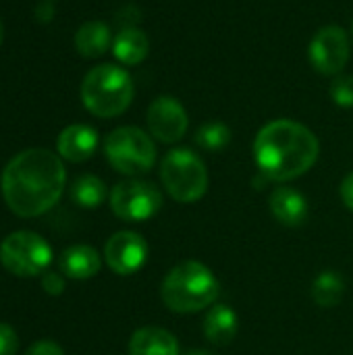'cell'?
<instances>
[{
    "label": "cell",
    "mask_w": 353,
    "mask_h": 355,
    "mask_svg": "<svg viewBox=\"0 0 353 355\" xmlns=\"http://www.w3.org/2000/svg\"><path fill=\"white\" fill-rule=\"evenodd\" d=\"M67 185L62 158L44 148L19 152L2 171L0 189L8 210L21 218H35L60 200Z\"/></svg>",
    "instance_id": "obj_1"
},
{
    "label": "cell",
    "mask_w": 353,
    "mask_h": 355,
    "mask_svg": "<svg viewBox=\"0 0 353 355\" xmlns=\"http://www.w3.org/2000/svg\"><path fill=\"white\" fill-rule=\"evenodd\" d=\"M320 144L302 123L279 119L264 125L254 139V160L270 181H291L308 173L318 160Z\"/></svg>",
    "instance_id": "obj_2"
},
{
    "label": "cell",
    "mask_w": 353,
    "mask_h": 355,
    "mask_svg": "<svg viewBox=\"0 0 353 355\" xmlns=\"http://www.w3.org/2000/svg\"><path fill=\"white\" fill-rule=\"evenodd\" d=\"M221 283L202 262L187 260L177 264L162 281L160 295L169 310L179 314L200 312L216 302Z\"/></svg>",
    "instance_id": "obj_3"
},
{
    "label": "cell",
    "mask_w": 353,
    "mask_h": 355,
    "mask_svg": "<svg viewBox=\"0 0 353 355\" xmlns=\"http://www.w3.org/2000/svg\"><path fill=\"white\" fill-rule=\"evenodd\" d=\"M133 79L119 64H98L81 81V102L87 112L100 119L123 114L133 102Z\"/></svg>",
    "instance_id": "obj_4"
},
{
    "label": "cell",
    "mask_w": 353,
    "mask_h": 355,
    "mask_svg": "<svg viewBox=\"0 0 353 355\" xmlns=\"http://www.w3.org/2000/svg\"><path fill=\"white\" fill-rule=\"evenodd\" d=\"M160 179L169 196L181 204L198 202L208 189L206 164L187 148H175L162 158Z\"/></svg>",
    "instance_id": "obj_5"
},
{
    "label": "cell",
    "mask_w": 353,
    "mask_h": 355,
    "mask_svg": "<svg viewBox=\"0 0 353 355\" xmlns=\"http://www.w3.org/2000/svg\"><path fill=\"white\" fill-rule=\"evenodd\" d=\"M106 160L114 171L127 177L148 173L156 162V146L139 127H119L104 139Z\"/></svg>",
    "instance_id": "obj_6"
},
{
    "label": "cell",
    "mask_w": 353,
    "mask_h": 355,
    "mask_svg": "<svg viewBox=\"0 0 353 355\" xmlns=\"http://www.w3.org/2000/svg\"><path fill=\"white\" fill-rule=\"evenodd\" d=\"M52 262V248L33 231H15L0 243V264L15 277L44 275Z\"/></svg>",
    "instance_id": "obj_7"
},
{
    "label": "cell",
    "mask_w": 353,
    "mask_h": 355,
    "mask_svg": "<svg viewBox=\"0 0 353 355\" xmlns=\"http://www.w3.org/2000/svg\"><path fill=\"white\" fill-rule=\"evenodd\" d=\"M110 208L121 220L141 223L158 214L162 208V193L150 181H121L110 191Z\"/></svg>",
    "instance_id": "obj_8"
},
{
    "label": "cell",
    "mask_w": 353,
    "mask_h": 355,
    "mask_svg": "<svg viewBox=\"0 0 353 355\" xmlns=\"http://www.w3.org/2000/svg\"><path fill=\"white\" fill-rule=\"evenodd\" d=\"M308 56L322 75H339L350 60V35L339 25L322 27L310 42Z\"/></svg>",
    "instance_id": "obj_9"
},
{
    "label": "cell",
    "mask_w": 353,
    "mask_h": 355,
    "mask_svg": "<svg viewBox=\"0 0 353 355\" xmlns=\"http://www.w3.org/2000/svg\"><path fill=\"white\" fill-rule=\"evenodd\" d=\"M148 258V243L135 231H119L104 245V260L108 268L121 277L137 272Z\"/></svg>",
    "instance_id": "obj_10"
},
{
    "label": "cell",
    "mask_w": 353,
    "mask_h": 355,
    "mask_svg": "<svg viewBox=\"0 0 353 355\" xmlns=\"http://www.w3.org/2000/svg\"><path fill=\"white\" fill-rule=\"evenodd\" d=\"M187 125V112L173 96H158L148 108V129L162 144H177L185 135Z\"/></svg>",
    "instance_id": "obj_11"
},
{
    "label": "cell",
    "mask_w": 353,
    "mask_h": 355,
    "mask_svg": "<svg viewBox=\"0 0 353 355\" xmlns=\"http://www.w3.org/2000/svg\"><path fill=\"white\" fill-rule=\"evenodd\" d=\"M98 133L89 125H69L60 131L56 139V152L62 160L69 162H85L98 150Z\"/></svg>",
    "instance_id": "obj_12"
},
{
    "label": "cell",
    "mask_w": 353,
    "mask_h": 355,
    "mask_svg": "<svg viewBox=\"0 0 353 355\" xmlns=\"http://www.w3.org/2000/svg\"><path fill=\"white\" fill-rule=\"evenodd\" d=\"M273 216L285 227H300L308 218V202L295 187H277L268 198Z\"/></svg>",
    "instance_id": "obj_13"
},
{
    "label": "cell",
    "mask_w": 353,
    "mask_h": 355,
    "mask_svg": "<svg viewBox=\"0 0 353 355\" xmlns=\"http://www.w3.org/2000/svg\"><path fill=\"white\" fill-rule=\"evenodd\" d=\"M58 266L64 277L75 281H85L100 272L102 260L100 254L89 245H71L60 254Z\"/></svg>",
    "instance_id": "obj_14"
},
{
    "label": "cell",
    "mask_w": 353,
    "mask_h": 355,
    "mask_svg": "<svg viewBox=\"0 0 353 355\" xmlns=\"http://www.w3.org/2000/svg\"><path fill=\"white\" fill-rule=\"evenodd\" d=\"M112 54L121 64L135 67L150 54V40L139 27H123L112 40Z\"/></svg>",
    "instance_id": "obj_15"
},
{
    "label": "cell",
    "mask_w": 353,
    "mask_h": 355,
    "mask_svg": "<svg viewBox=\"0 0 353 355\" xmlns=\"http://www.w3.org/2000/svg\"><path fill=\"white\" fill-rule=\"evenodd\" d=\"M129 355H179V343L169 331L146 327L133 333L129 341Z\"/></svg>",
    "instance_id": "obj_16"
},
{
    "label": "cell",
    "mask_w": 353,
    "mask_h": 355,
    "mask_svg": "<svg viewBox=\"0 0 353 355\" xmlns=\"http://www.w3.org/2000/svg\"><path fill=\"white\" fill-rule=\"evenodd\" d=\"M75 50L85 58H98L112 48L110 27L102 21H85L75 31Z\"/></svg>",
    "instance_id": "obj_17"
},
{
    "label": "cell",
    "mask_w": 353,
    "mask_h": 355,
    "mask_svg": "<svg viewBox=\"0 0 353 355\" xmlns=\"http://www.w3.org/2000/svg\"><path fill=\"white\" fill-rule=\"evenodd\" d=\"M204 335L214 345H229L237 335V314L229 306H214L206 314Z\"/></svg>",
    "instance_id": "obj_18"
},
{
    "label": "cell",
    "mask_w": 353,
    "mask_h": 355,
    "mask_svg": "<svg viewBox=\"0 0 353 355\" xmlns=\"http://www.w3.org/2000/svg\"><path fill=\"white\" fill-rule=\"evenodd\" d=\"M71 200L81 208L94 210L106 200V185L96 175H81L71 185Z\"/></svg>",
    "instance_id": "obj_19"
},
{
    "label": "cell",
    "mask_w": 353,
    "mask_h": 355,
    "mask_svg": "<svg viewBox=\"0 0 353 355\" xmlns=\"http://www.w3.org/2000/svg\"><path fill=\"white\" fill-rule=\"evenodd\" d=\"M345 293V283L339 272L325 270L312 283V297L320 308H335L341 304Z\"/></svg>",
    "instance_id": "obj_20"
},
{
    "label": "cell",
    "mask_w": 353,
    "mask_h": 355,
    "mask_svg": "<svg viewBox=\"0 0 353 355\" xmlns=\"http://www.w3.org/2000/svg\"><path fill=\"white\" fill-rule=\"evenodd\" d=\"M196 144L208 152L225 150L231 144V129L221 121H210L202 125L196 133Z\"/></svg>",
    "instance_id": "obj_21"
},
{
    "label": "cell",
    "mask_w": 353,
    "mask_h": 355,
    "mask_svg": "<svg viewBox=\"0 0 353 355\" xmlns=\"http://www.w3.org/2000/svg\"><path fill=\"white\" fill-rule=\"evenodd\" d=\"M331 98L341 108H353V77L352 75H339L331 83Z\"/></svg>",
    "instance_id": "obj_22"
},
{
    "label": "cell",
    "mask_w": 353,
    "mask_h": 355,
    "mask_svg": "<svg viewBox=\"0 0 353 355\" xmlns=\"http://www.w3.org/2000/svg\"><path fill=\"white\" fill-rule=\"evenodd\" d=\"M19 352V337L12 327L0 322V355H17Z\"/></svg>",
    "instance_id": "obj_23"
},
{
    "label": "cell",
    "mask_w": 353,
    "mask_h": 355,
    "mask_svg": "<svg viewBox=\"0 0 353 355\" xmlns=\"http://www.w3.org/2000/svg\"><path fill=\"white\" fill-rule=\"evenodd\" d=\"M42 289L48 295H60L64 291V279L58 272H44L42 275Z\"/></svg>",
    "instance_id": "obj_24"
},
{
    "label": "cell",
    "mask_w": 353,
    "mask_h": 355,
    "mask_svg": "<svg viewBox=\"0 0 353 355\" xmlns=\"http://www.w3.org/2000/svg\"><path fill=\"white\" fill-rule=\"evenodd\" d=\"M25 355H64V352L54 341H37L27 349Z\"/></svg>",
    "instance_id": "obj_25"
},
{
    "label": "cell",
    "mask_w": 353,
    "mask_h": 355,
    "mask_svg": "<svg viewBox=\"0 0 353 355\" xmlns=\"http://www.w3.org/2000/svg\"><path fill=\"white\" fill-rule=\"evenodd\" d=\"M52 17H54L52 0H42V2H37V6H35V19H37L40 23H48V21H52Z\"/></svg>",
    "instance_id": "obj_26"
},
{
    "label": "cell",
    "mask_w": 353,
    "mask_h": 355,
    "mask_svg": "<svg viewBox=\"0 0 353 355\" xmlns=\"http://www.w3.org/2000/svg\"><path fill=\"white\" fill-rule=\"evenodd\" d=\"M341 200L353 212V173H350L341 183Z\"/></svg>",
    "instance_id": "obj_27"
},
{
    "label": "cell",
    "mask_w": 353,
    "mask_h": 355,
    "mask_svg": "<svg viewBox=\"0 0 353 355\" xmlns=\"http://www.w3.org/2000/svg\"><path fill=\"white\" fill-rule=\"evenodd\" d=\"M185 355H216V354H212V352H206V349H191V352H187Z\"/></svg>",
    "instance_id": "obj_28"
},
{
    "label": "cell",
    "mask_w": 353,
    "mask_h": 355,
    "mask_svg": "<svg viewBox=\"0 0 353 355\" xmlns=\"http://www.w3.org/2000/svg\"><path fill=\"white\" fill-rule=\"evenodd\" d=\"M2 40H4V25H2V21H0V46H2Z\"/></svg>",
    "instance_id": "obj_29"
},
{
    "label": "cell",
    "mask_w": 353,
    "mask_h": 355,
    "mask_svg": "<svg viewBox=\"0 0 353 355\" xmlns=\"http://www.w3.org/2000/svg\"><path fill=\"white\" fill-rule=\"evenodd\" d=\"M352 33H353V21H352Z\"/></svg>",
    "instance_id": "obj_30"
}]
</instances>
